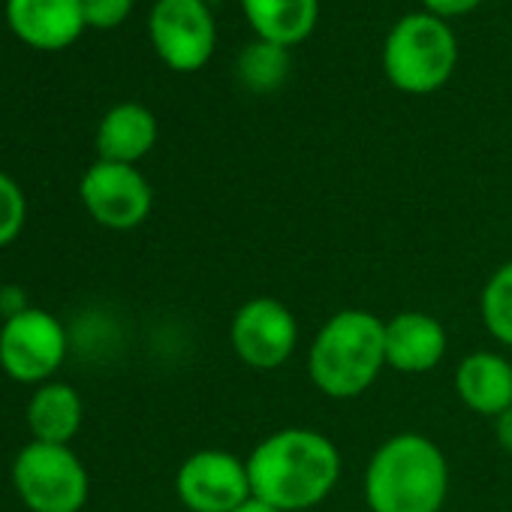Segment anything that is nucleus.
I'll return each mask as SVG.
<instances>
[{
    "mask_svg": "<svg viewBox=\"0 0 512 512\" xmlns=\"http://www.w3.org/2000/svg\"><path fill=\"white\" fill-rule=\"evenodd\" d=\"M250 491L281 512L320 506L341 482V449L317 428L293 425L266 434L244 458Z\"/></svg>",
    "mask_w": 512,
    "mask_h": 512,
    "instance_id": "1",
    "label": "nucleus"
},
{
    "mask_svg": "<svg viewBox=\"0 0 512 512\" xmlns=\"http://www.w3.org/2000/svg\"><path fill=\"white\" fill-rule=\"evenodd\" d=\"M362 494L371 512H440L449 497V461L428 434H392L368 458Z\"/></svg>",
    "mask_w": 512,
    "mask_h": 512,
    "instance_id": "2",
    "label": "nucleus"
},
{
    "mask_svg": "<svg viewBox=\"0 0 512 512\" xmlns=\"http://www.w3.org/2000/svg\"><path fill=\"white\" fill-rule=\"evenodd\" d=\"M386 368V320L365 308L335 311L308 347V377L332 401L365 395Z\"/></svg>",
    "mask_w": 512,
    "mask_h": 512,
    "instance_id": "3",
    "label": "nucleus"
},
{
    "mask_svg": "<svg viewBox=\"0 0 512 512\" xmlns=\"http://www.w3.org/2000/svg\"><path fill=\"white\" fill-rule=\"evenodd\" d=\"M458 64L452 28L431 13H410L395 22L383 43V73L401 91L425 97L440 91Z\"/></svg>",
    "mask_w": 512,
    "mask_h": 512,
    "instance_id": "4",
    "label": "nucleus"
},
{
    "mask_svg": "<svg viewBox=\"0 0 512 512\" xmlns=\"http://www.w3.org/2000/svg\"><path fill=\"white\" fill-rule=\"evenodd\" d=\"M13 479L34 512H79L88 500V470L61 443H28L16 458Z\"/></svg>",
    "mask_w": 512,
    "mask_h": 512,
    "instance_id": "5",
    "label": "nucleus"
},
{
    "mask_svg": "<svg viewBox=\"0 0 512 512\" xmlns=\"http://www.w3.org/2000/svg\"><path fill=\"white\" fill-rule=\"evenodd\" d=\"M235 359L250 371H278L299 347L296 314L272 296H253L235 308L229 323Z\"/></svg>",
    "mask_w": 512,
    "mask_h": 512,
    "instance_id": "6",
    "label": "nucleus"
},
{
    "mask_svg": "<svg viewBox=\"0 0 512 512\" xmlns=\"http://www.w3.org/2000/svg\"><path fill=\"white\" fill-rule=\"evenodd\" d=\"M151 46L175 73L202 70L217 43L214 16L205 0H157L148 19Z\"/></svg>",
    "mask_w": 512,
    "mask_h": 512,
    "instance_id": "7",
    "label": "nucleus"
},
{
    "mask_svg": "<svg viewBox=\"0 0 512 512\" xmlns=\"http://www.w3.org/2000/svg\"><path fill=\"white\" fill-rule=\"evenodd\" d=\"M67 356L64 326L37 308H19L0 329V365L13 380L37 383L61 368Z\"/></svg>",
    "mask_w": 512,
    "mask_h": 512,
    "instance_id": "8",
    "label": "nucleus"
},
{
    "mask_svg": "<svg viewBox=\"0 0 512 512\" xmlns=\"http://www.w3.org/2000/svg\"><path fill=\"white\" fill-rule=\"evenodd\" d=\"M175 494L187 512H232L253 491L244 458L226 449H199L181 461Z\"/></svg>",
    "mask_w": 512,
    "mask_h": 512,
    "instance_id": "9",
    "label": "nucleus"
},
{
    "mask_svg": "<svg viewBox=\"0 0 512 512\" xmlns=\"http://www.w3.org/2000/svg\"><path fill=\"white\" fill-rule=\"evenodd\" d=\"M79 193H82L88 214L100 226L118 229V232L142 226L154 205L148 178L136 166L109 163V160H97L85 172Z\"/></svg>",
    "mask_w": 512,
    "mask_h": 512,
    "instance_id": "10",
    "label": "nucleus"
},
{
    "mask_svg": "<svg viewBox=\"0 0 512 512\" xmlns=\"http://www.w3.org/2000/svg\"><path fill=\"white\" fill-rule=\"evenodd\" d=\"M449 350V335L443 323L425 311H401L386 320V368L398 374H428Z\"/></svg>",
    "mask_w": 512,
    "mask_h": 512,
    "instance_id": "11",
    "label": "nucleus"
},
{
    "mask_svg": "<svg viewBox=\"0 0 512 512\" xmlns=\"http://www.w3.org/2000/svg\"><path fill=\"white\" fill-rule=\"evenodd\" d=\"M13 34L43 52L67 49L85 28L82 0H7Z\"/></svg>",
    "mask_w": 512,
    "mask_h": 512,
    "instance_id": "12",
    "label": "nucleus"
},
{
    "mask_svg": "<svg viewBox=\"0 0 512 512\" xmlns=\"http://www.w3.org/2000/svg\"><path fill=\"white\" fill-rule=\"evenodd\" d=\"M458 401L485 419H497L512 407V362L494 350H473L455 368Z\"/></svg>",
    "mask_w": 512,
    "mask_h": 512,
    "instance_id": "13",
    "label": "nucleus"
},
{
    "mask_svg": "<svg viewBox=\"0 0 512 512\" xmlns=\"http://www.w3.org/2000/svg\"><path fill=\"white\" fill-rule=\"evenodd\" d=\"M157 142V118L142 103L112 106L97 127L100 160L136 166Z\"/></svg>",
    "mask_w": 512,
    "mask_h": 512,
    "instance_id": "14",
    "label": "nucleus"
},
{
    "mask_svg": "<svg viewBox=\"0 0 512 512\" xmlns=\"http://www.w3.org/2000/svg\"><path fill=\"white\" fill-rule=\"evenodd\" d=\"M241 10L256 40L293 49L314 34L320 0H241Z\"/></svg>",
    "mask_w": 512,
    "mask_h": 512,
    "instance_id": "15",
    "label": "nucleus"
},
{
    "mask_svg": "<svg viewBox=\"0 0 512 512\" xmlns=\"http://www.w3.org/2000/svg\"><path fill=\"white\" fill-rule=\"evenodd\" d=\"M28 425L37 440L67 446L82 425V398L67 383H49L28 404Z\"/></svg>",
    "mask_w": 512,
    "mask_h": 512,
    "instance_id": "16",
    "label": "nucleus"
},
{
    "mask_svg": "<svg viewBox=\"0 0 512 512\" xmlns=\"http://www.w3.org/2000/svg\"><path fill=\"white\" fill-rule=\"evenodd\" d=\"M235 73H238V82L247 91H253V94H272L290 76V49L266 43V40H253L238 55Z\"/></svg>",
    "mask_w": 512,
    "mask_h": 512,
    "instance_id": "17",
    "label": "nucleus"
},
{
    "mask_svg": "<svg viewBox=\"0 0 512 512\" xmlns=\"http://www.w3.org/2000/svg\"><path fill=\"white\" fill-rule=\"evenodd\" d=\"M479 317L485 332L500 347L512 350V260L488 275L479 293Z\"/></svg>",
    "mask_w": 512,
    "mask_h": 512,
    "instance_id": "18",
    "label": "nucleus"
},
{
    "mask_svg": "<svg viewBox=\"0 0 512 512\" xmlns=\"http://www.w3.org/2000/svg\"><path fill=\"white\" fill-rule=\"evenodd\" d=\"M25 214H28V205H25L22 187L10 175L0 172V247H7L19 238L25 226Z\"/></svg>",
    "mask_w": 512,
    "mask_h": 512,
    "instance_id": "19",
    "label": "nucleus"
},
{
    "mask_svg": "<svg viewBox=\"0 0 512 512\" xmlns=\"http://www.w3.org/2000/svg\"><path fill=\"white\" fill-rule=\"evenodd\" d=\"M82 13L85 25L109 31L127 22V16L133 13V0H82Z\"/></svg>",
    "mask_w": 512,
    "mask_h": 512,
    "instance_id": "20",
    "label": "nucleus"
},
{
    "mask_svg": "<svg viewBox=\"0 0 512 512\" xmlns=\"http://www.w3.org/2000/svg\"><path fill=\"white\" fill-rule=\"evenodd\" d=\"M425 4V13H431V16H437V19H458V16H467V13H473L482 0H422Z\"/></svg>",
    "mask_w": 512,
    "mask_h": 512,
    "instance_id": "21",
    "label": "nucleus"
},
{
    "mask_svg": "<svg viewBox=\"0 0 512 512\" xmlns=\"http://www.w3.org/2000/svg\"><path fill=\"white\" fill-rule=\"evenodd\" d=\"M494 437H497L500 449L512 452V407L503 410V413L494 419Z\"/></svg>",
    "mask_w": 512,
    "mask_h": 512,
    "instance_id": "22",
    "label": "nucleus"
},
{
    "mask_svg": "<svg viewBox=\"0 0 512 512\" xmlns=\"http://www.w3.org/2000/svg\"><path fill=\"white\" fill-rule=\"evenodd\" d=\"M232 512H281V509H275L272 503H266V500H260V497H253V494H250V497H247L241 506H235Z\"/></svg>",
    "mask_w": 512,
    "mask_h": 512,
    "instance_id": "23",
    "label": "nucleus"
}]
</instances>
